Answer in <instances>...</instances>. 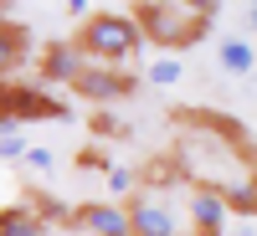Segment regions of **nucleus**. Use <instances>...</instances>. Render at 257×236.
I'll list each match as a JSON object with an SVG mask.
<instances>
[{"instance_id": "1", "label": "nucleus", "mask_w": 257, "mask_h": 236, "mask_svg": "<svg viewBox=\"0 0 257 236\" xmlns=\"http://www.w3.org/2000/svg\"><path fill=\"white\" fill-rule=\"evenodd\" d=\"M77 47L88 52V62H108V67H118V62H134L139 57L144 31H139V21L123 16V11H93L77 26Z\"/></svg>"}, {"instance_id": "2", "label": "nucleus", "mask_w": 257, "mask_h": 236, "mask_svg": "<svg viewBox=\"0 0 257 236\" xmlns=\"http://www.w3.org/2000/svg\"><path fill=\"white\" fill-rule=\"evenodd\" d=\"M134 21H139V31L155 41V47H165V52L196 47V41L211 31V21L190 16L180 0H139V6H134Z\"/></svg>"}, {"instance_id": "3", "label": "nucleus", "mask_w": 257, "mask_h": 236, "mask_svg": "<svg viewBox=\"0 0 257 236\" xmlns=\"http://www.w3.org/2000/svg\"><path fill=\"white\" fill-rule=\"evenodd\" d=\"M72 108L62 98H52L47 88H26V82H0V123H11V128H21V123H41V118H67Z\"/></svg>"}, {"instance_id": "4", "label": "nucleus", "mask_w": 257, "mask_h": 236, "mask_svg": "<svg viewBox=\"0 0 257 236\" xmlns=\"http://www.w3.org/2000/svg\"><path fill=\"white\" fill-rule=\"evenodd\" d=\"M128 221H134V236H185L180 205L155 195V190H139V195L128 200Z\"/></svg>"}, {"instance_id": "5", "label": "nucleus", "mask_w": 257, "mask_h": 236, "mask_svg": "<svg viewBox=\"0 0 257 236\" xmlns=\"http://www.w3.org/2000/svg\"><path fill=\"white\" fill-rule=\"evenodd\" d=\"M139 82L128 77L123 67H108V62H88L82 67V77L72 82V93L82 98V103H93V108H108V103H123L128 93H134Z\"/></svg>"}, {"instance_id": "6", "label": "nucleus", "mask_w": 257, "mask_h": 236, "mask_svg": "<svg viewBox=\"0 0 257 236\" xmlns=\"http://www.w3.org/2000/svg\"><path fill=\"white\" fill-rule=\"evenodd\" d=\"M185 226H190V236H226V231H231V205H226V195L190 185V190H185Z\"/></svg>"}, {"instance_id": "7", "label": "nucleus", "mask_w": 257, "mask_h": 236, "mask_svg": "<svg viewBox=\"0 0 257 236\" xmlns=\"http://www.w3.org/2000/svg\"><path fill=\"white\" fill-rule=\"evenodd\" d=\"M41 82H47V88H62V82H72L82 77V67H88V52L77 47V41H52V47H41Z\"/></svg>"}, {"instance_id": "8", "label": "nucleus", "mask_w": 257, "mask_h": 236, "mask_svg": "<svg viewBox=\"0 0 257 236\" xmlns=\"http://www.w3.org/2000/svg\"><path fill=\"white\" fill-rule=\"evenodd\" d=\"M72 226L93 231V236H134V221H128V205H108V200H88L72 210Z\"/></svg>"}, {"instance_id": "9", "label": "nucleus", "mask_w": 257, "mask_h": 236, "mask_svg": "<svg viewBox=\"0 0 257 236\" xmlns=\"http://www.w3.org/2000/svg\"><path fill=\"white\" fill-rule=\"evenodd\" d=\"M26 47H31V36L21 31L16 21H6V16H0V82H11V72L21 67Z\"/></svg>"}, {"instance_id": "10", "label": "nucleus", "mask_w": 257, "mask_h": 236, "mask_svg": "<svg viewBox=\"0 0 257 236\" xmlns=\"http://www.w3.org/2000/svg\"><path fill=\"white\" fill-rule=\"evenodd\" d=\"M0 236H47V216L36 205H6L0 210Z\"/></svg>"}, {"instance_id": "11", "label": "nucleus", "mask_w": 257, "mask_h": 236, "mask_svg": "<svg viewBox=\"0 0 257 236\" xmlns=\"http://www.w3.org/2000/svg\"><path fill=\"white\" fill-rule=\"evenodd\" d=\"M216 57H221V67H226L231 77H247V72L257 67V47H252L247 36H221Z\"/></svg>"}, {"instance_id": "12", "label": "nucleus", "mask_w": 257, "mask_h": 236, "mask_svg": "<svg viewBox=\"0 0 257 236\" xmlns=\"http://www.w3.org/2000/svg\"><path fill=\"white\" fill-rule=\"evenodd\" d=\"M149 82H155V88H175V82H180V62L175 57H160L155 67H149Z\"/></svg>"}, {"instance_id": "13", "label": "nucleus", "mask_w": 257, "mask_h": 236, "mask_svg": "<svg viewBox=\"0 0 257 236\" xmlns=\"http://www.w3.org/2000/svg\"><path fill=\"white\" fill-rule=\"evenodd\" d=\"M103 180H108V195H128V190H134V169L108 164V169H103Z\"/></svg>"}, {"instance_id": "14", "label": "nucleus", "mask_w": 257, "mask_h": 236, "mask_svg": "<svg viewBox=\"0 0 257 236\" xmlns=\"http://www.w3.org/2000/svg\"><path fill=\"white\" fill-rule=\"evenodd\" d=\"M180 6H185L190 16H201V21H211V16L221 11V0H180Z\"/></svg>"}, {"instance_id": "15", "label": "nucleus", "mask_w": 257, "mask_h": 236, "mask_svg": "<svg viewBox=\"0 0 257 236\" xmlns=\"http://www.w3.org/2000/svg\"><path fill=\"white\" fill-rule=\"evenodd\" d=\"M93 134H123V123L113 113H93Z\"/></svg>"}, {"instance_id": "16", "label": "nucleus", "mask_w": 257, "mask_h": 236, "mask_svg": "<svg viewBox=\"0 0 257 236\" xmlns=\"http://www.w3.org/2000/svg\"><path fill=\"white\" fill-rule=\"evenodd\" d=\"M26 164H31V169H41V175H47V169H52V154H47V149H26Z\"/></svg>"}, {"instance_id": "17", "label": "nucleus", "mask_w": 257, "mask_h": 236, "mask_svg": "<svg viewBox=\"0 0 257 236\" xmlns=\"http://www.w3.org/2000/svg\"><path fill=\"white\" fill-rule=\"evenodd\" d=\"M67 16H82V21H88V0H67Z\"/></svg>"}, {"instance_id": "18", "label": "nucleus", "mask_w": 257, "mask_h": 236, "mask_svg": "<svg viewBox=\"0 0 257 236\" xmlns=\"http://www.w3.org/2000/svg\"><path fill=\"white\" fill-rule=\"evenodd\" d=\"M247 26H252V31H257V6H252V11H247Z\"/></svg>"}, {"instance_id": "19", "label": "nucleus", "mask_w": 257, "mask_h": 236, "mask_svg": "<svg viewBox=\"0 0 257 236\" xmlns=\"http://www.w3.org/2000/svg\"><path fill=\"white\" fill-rule=\"evenodd\" d=\"M242 6H247V11H252V6H257V0H242Z\"/></svg>"}, {"instance_id": "20", "label": "nucleus", "mask_w": 257, "mask_h": 236, "mask_svg": "<svg viewBox=\"0 0 257 236\" xmlns=\"http://www.w3.org/2000/svg\"><path fill=\"white\" fill-rule=\"evenodd\" d=\"M134 6H139V0H134Z\"/></svg>"}]
</instances>
